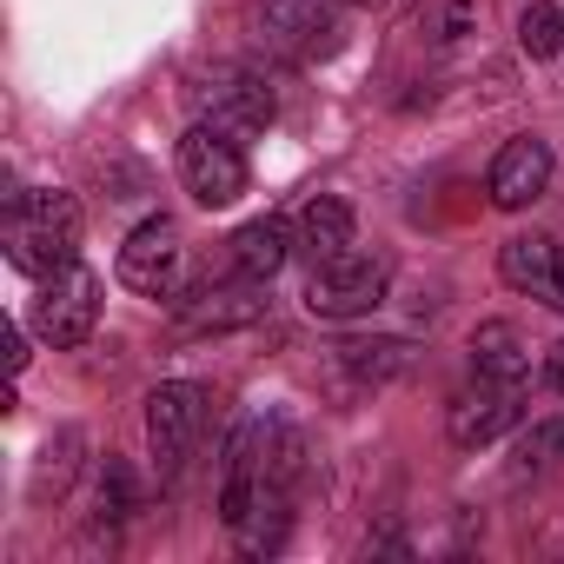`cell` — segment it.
Instances as JSON below:
<instances>
[{"instance_id": "cell-19", "label": "cell", "mask_w": 564, "mask_h": 564, "mask_svg": "<svg viewBox=\"0 0 564 564\" xmlns=\"http://www.w3.org/2000/svg\"><path fill=\"white\" fill-rule=\"evenodd\" d=\"M551 458H564V419H544V425L524 432V445H518V471H544Z\"/></svg>"}, {"instance_id": "cell-10", "label": "cell", "mask_w": 564, "mask_h": 564, "mask_svg": "<svg viewBox=\"0 0 564 564\" xmlns=\"http://www.w3.org/2000/svg\"><path fill=\"white\" fill-rule=\"evenodd\" d=\"M166 306H173V326L180 333H232V326L265 319L259 279H239V286H193V293H173Z\"/></svg>"}, {"instance_id": "cell-20", "label": "cell", "mask_w": 564, "mask_h": 564, "mask_svg": "<svg viewBox=\"0 0 564 564\" xmlns=\"http://www.w3.org/2000/svg\"><path fill=\"white\" fill-rule=\"evenodd\" d=\"M127 511H133V471L120 458H107V471H100V524L127 518Z\"/></svg>"}, {"instance_id": "cell-6", "label": "cell", "mask_w": 564, "mask_h": 564, "mask_svg": "<svg viewBox=\"0 0 564 564\" xmlns=\"http://www.w3.org/2000/svg\"><path fill=\"white\" fill-rule=\"evenodd\" d=\"M206 405H213V392L193 386V379H173V386H153L147 392V438H153V458L166 471L186 465L193 438L206 432Z\"/></svg>"}, {"instance_id": "cell-25", "label": "cell", "mask_w": 564, "mask_h": 564, "mask_svg": "<svg viewBox=\"0 0 564 564\" xmlns=\"http://www.w3.org/2000/svg\"><path fill=\"white\" fill-rule=\"evenodd\" d=\"M346 8H379V0H346Z\"/></svg>"}, {"instance_id": "cell-4", "label": "cell", "mask_w": 564, "mask_h": 564, "mask_svg": "<svg viewBox=\"0 0 564 564\" xmlns=\"http://www.w3.org/2000/svg\"><path fill=\"white\" fill-rule=\"evenodd\" d=\"M246 180H252V166H246V153H239L232 133H219L213 120H199V127L180 133V186H186L206 213L232 206V199L246 193Z\"/></svg>"}, {"instance_id": "cell-23", "label": "cell", "mask_w": 564, "mask_h": 564, "mask_svg": "<svg viewBox=\"0 0 564 564\" xmlns=\"http://www.w3.org/2000/svg\"><path fill=\"white\" fill-rule=\"evenodd\" d=\"M544 372H551V386L564 392V346H551V366H544Z\"/></svg>"}, {"instance_id": "cell-2", "label": "cell", "mask_w": 564, "mask_h": 564, "mask_svg": "<svg viewBox=\"0 0 564 564\" xmlns=\"http://www.w3.org/2000/svg\"><path fill=\"white\" fill-rule=\"evenodd\" d=\"M386 286H392V265L379 252H333V259H313L306 272V313L313 319H366L372 306H386Z\"/></svg>"}, {"instance_id": "cell-8", "label": "cell", "mask_w": 564, "mask_h": 564, "mask_svg": "<svg viewBox=\"0 0 564 564\" xmlns=\"http://www.w3.org/2000/svg\"><path fill=\"white\" fill-rule=\"evenodd\" d=\"M199 113H206L219 133H232V140H259V133L272 127V87H265L259 74H246V67H219V74H206V87H199Z\"/></svg>"}, {"instance_id": "cell-1", "label": "cell", "mask_w": 564, "mask_h": 564, "mask_svg": "<svg viewBox=\"0 0 564 564\" xmlns=\"http://www.w3.org/2000/svg\"><path fill=\"white\" fill-rule=\"evenodd\" d=\"M80 226H87V213H80L74 193H54V186L8 193V259H14L28 279H47V272L74 265Z\"/></svg>"}, {"instance_id": "cell-11", "label": "cell", "mask_w": 564, "mask_h": 564, "mask_svg": "<svg viewBox=\"0 0 564 564\" xmlns=\"http://www.w3.org/2000/svg\"><path fill=\"white\" fill-rule=\"evenodd\" d=\"M551 173H557L551 147H544L538 133H518V140H505V147H498V160H491V173H485V193H491V206L518 213V206L544 199Z\"/></svg>"}, {"instance_id": "cell-18", "label": "cell", "mask_w": 564, "mask_h": 564, "mask_svg": "<svg viewBox=\"0 0 564 564\" xmlns=\"http://www.w3.org/2000/svg\"><path fill=\"white\" fill-rule=\"evenodd\" d=\"M518 47H524L531 61H551V54H564V14L551 8V0H531V8L518 14Z\"/></svg>"}, {"instance_id": "cell-15", "label": "cell", "mask_w": 564, "mask_h": 564, "mask_svg": "<svg viewBox=\"0 0 564 564\" xmlns=\"http://www.w3.org/2000/svg\"><path fill=\"white\" fill-rule=\"evenodd\" d=\"M333 359L352 386H386L412 366V346L405 339H346V346H333Z\"/></svg>"}, {"instance_id": "cell-5", "label": "cell", "mask_w": 564, "mask_h": 564, "mask_svg": "<svg viewBox=\"0 0 564 564\" xmlns=\"http://www.w3.org/2000/svg\"><path fill=\"white\" fill-rule=\"evenodd\" d=\"M94 326H100V272L80 265V259L61 265V272H47L41 279V300H34V333L47 346L74 352V346L94 339Z\"/></svg>"}, {"instance_id": "cell-9", "label": "cell", "mask_w": 564, "mask_h": 564, "mask_svg": "<svg viewBox=\"0 0 564 564\" xmlns=\"http://www.w3.org/2000/svg\"><path fill=\"white\" fill-rule=\"evenodd\" d=\"M518 419H524V392H518V379H478L471 392H458V399H452L445 432H452V445L478 452V445L505 438Z\"/></svg>"}, {"instance_id": "cell-16", "label": "cell", "mask_w": 564, "mask_h": 564, "mask_svg": "<svg viewBox=\"0 0 564 564\" xmlns=\"http://www.w3.org/2000/svg\"><path fill=\"white\" fill-rule=\"evenodd\" d=\"M471 372H478V379H524V372H531V352H524L518 326L485 319V326L471 333Z\"/></svg>"}, {"instance_id": "cell-17", "label": "cell", "mask_w": 564, "mask_h": 564, "mask_svg": "<svg viewBox=\"0 0 564 564\" xmlns=\"http://www.w3.org/2000/svg\"><path fill=\"white\" fill-rule=\"evenodd\" d=\"M80 452H87L80 432H54V438H47V452H41V465H34V498H41V505H47V498H67V485H74V471H80Z\"/></svg>"}, {"instance_id": "cell-7", "label": "cell", "mask_w": 564, "mask_h": 564, "mask_svg": "<svg viewBox=\"0 0 564 564\" xmlns=\"http://www.w3.org/2000/svg\"><path fill=\"white\" fill-rule=\"evenodd\" d=\"M180 259H186L180 226L160 213V219H147V226L127 232L113 272H120V286H133V293H147V300H173V286H180Z\"/></svg>"}, {"instance_id": "cell-14", "label": "cell", "mask_w": 564, "mask_h": 564, "mask_svg": "<svg viewBox=\"0 0 564 564\" xmlns=\"http://www.w3.org/2000/svg\"><path fill=\"white\" fill-rule=\"evenodd\" d=\"M300 246H306L313 259L346 252V246H352V206H346L339 193H313V199L300 206Z\"/></svg>"}, {"instance_id": "cell-3", "label": "cell", "mask_w": 564, "mask_h": 564, "mask_svg": "<svg viewBox=\"0 0 564 564\" xmlns=\"http://www.w3.org/2000/svg\"><path fill=\"white\" fill-rule=\"evenodd\" d=\"M259 34L286 61H333L346 47V0H265Z\"/></svg>"}, {"instance_id": "cell-21", "label": "cell", "mask_w": 564, "mask_h": 564, "mask_svg": "<svg viewBox=\"0 0 564 564\" xmlns=\"http://www.w3.org/2000/svg\"><path fill=\"white\" fill-rule=\"evenodd\" d=\"M0 352H8V372H21V366H28V339H21L14 326H8V333H0Z\"/></svg>"}, {"instance_id": "cell-22", "label": "cell", "mask_w": 564, "mask_h": 564, "mask_svg": "<svg viewBox=\"0 0 564 564\" xmlns=\"http://www.w3.org/2000/svg\"><path fill=\"white\" fill-rule=\"evenodd\" d=\"M465 21H471V0H452V14H445V41H458V34H465Z\"/></svg>"}, {"instance_id": "cell-13", "label": "cell", "mask_w": 564, "mask_h": 564, "mask_svg": "<svg viewBox=\"0 0 564 564\" xmlns=\"http://www.w3.org/2000/svg\"><path fill=\"white\" fill-rule=\"evenodd\" d=\"M286 259H293V226L286 219H252V226L232 232V272L239 279H259V286H265Z\"/></svg>"}, {"instance_id": "cell-24", "label": "cell", "mask_w": 564, "mask_h": 564, "mask_svg": "<svg viewBox=\"0 0 564 564\" xmlns=\"http://www.w3.org/2000/svg\"><path fill=\"white\" fill-rule=\"evenodd\" d=\"M551 306L564 313V265H557V286H551Z\"/></svg>"}, {"instance_id": "cell-12", "label": "cell", "mask_w": 564, "mask_h": 564, "mask_svg": "<svg viewBox=\"0 0 564 564\" xmlns=\"http://www.w3.org/2000/svg\"><path fill=\"white\" fill-rule=\"evenodd\" d=\"M557 265H564V252H557V239H544V232H511V239L498 246V279H505L511 293L551 300Z\"/></svg>"}]
</instances>
